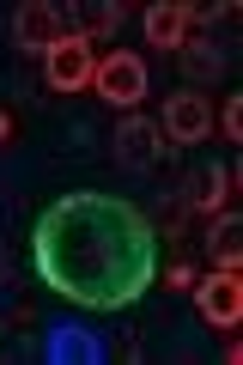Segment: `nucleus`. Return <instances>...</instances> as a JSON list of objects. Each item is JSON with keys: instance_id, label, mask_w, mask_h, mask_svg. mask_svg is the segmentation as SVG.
Here are the masks:
<instances>
[{"instance_id": "nucleus-14", "label": "nucleus", "mask_w": 243, "mask_h": 365, "mask_svg": "<svg viewBox=\"0 0 243 365\" xmlns=\"http://www.w3.org/2000/svg\"><path fill=\"white\" fill-rule=\"evenodd\" d=\"M165 287H177V292H189V287H195V274H189V268H170V274H165Z\"/></svg>"}, {"instance_id": "nucleus-3", "label": "nucleus", "mask_w": 243, "mask_h": 365, "mask_svg": "<svg viewBox=\"0 0 243 365\" xmlns=\"http://www.w3.org/2000/svg\"><path fill=\"white\" fill-rule=\"evenodd\" d=\"M195 304H201V317L213 329H237L243 323V280H237V268H219L213 280H201V287H195Z\"/></svg>"}, {"instance_id": "nucleus-4", "label": "nucleus", "mask_w": 243, "mask_h": 365, "mask_svg": "<svg viewBox=\"0 0 243 365\" xmlns=\"http://www.w3.org/2000/svg\"><path fill=\"white\" fill-rule=\"evenodd\" d=\"M165 140H177V146H195V140H207L213 134V104H207L201 91H177L165 104Z\"/></svg>"}, {"instance_id": "nucleus-7", "label": "nucleus", "mask_w": 243, "mask_h": 365, "mask_svg": "<svg viewBox=\"0 0 243 365\" xmlns=\"http://www.w3.org/2000/svg\"><path fill=\"white\" fill-rule=\"evenodd\" d=\"M146 37H152L158 49H189V43L201 37V13H195V6H177V0L146 6Z\"/></svg>"}, {"instance_id": "nucleus-2", "label": "nucleus", "mask_w": 243, "mask_h": 365, "mask_svg": "<svg viewBox=\"0 0 243 365\" xmlns=\"http://www.w3.org/2000/svg\"><path fill=\"white\" fill-rule=\"evenodd\" d=\"M91 86H98L103 104L134 110L146 98V61H140V55H128V49H115V55H103V61L91 67Z\"/></svg>"}, {"instance_id": "nucleus-12", "label": "nucleus", "mask_w": 243, "mask_h": 365, "mask_svg": "<svg viewBox=\"0 0 243 365\" xmlns=\"http://www.w3.org/2000/svg\"><path fill=\"white\" fill-rule=\"evenodd\" d=\"M182 67H189V79H195V86H201V79H219V49H213L207 37H195V49L182 55Z\"/></svg>"}, {"instance_id": "nucleus-10", "label": "nucleus", "mask_w": 243, "mask_h": 365, "mask_svg": "<svg viewBox=\"0 0 243 365\" xmlns=\"http://www.w3.org/2000/svg\"><path fill=\"white\" fill-rule=\"evenodd\" d=\"M225 189H231V170H225V165H207L201 177L189 182V201H195L201 213H219V207H225Z\"/></svg>"}, {"instance_id": "nucleus-5", "label": "nucleus", "mask_w": 243, "mask_h": 365, "mask_svg": "<svg viewBox=\"0 0 243 365\" xmlns=\"http://www.w3.org/2000/svg\"><path fill=\"white\" fill-rule=\"evenodd\" d=\"M91 43L79 37H61L49 55H43V73H49V91H86L91 86Z\"/></svg>"}, {"instance_id": "nucleus-8", "label": "nucleus", "mask_w": 243, "mask_h": 365, "mask_svg": "<svg viewBox=\"0 0 243 365\" xmlns=\"http://www.w3.org/2000/svg\"><path fill=\"white\" fill-rule=\"evenodd\" d=\"M158 153H165V134H158L152 122H122V128H115V158L128 170H152Z\"/></svg>"}, {"instance_id": "nucleus-9", "label": "nucleus", "mask_w": 243, "mask_h": 365, "mask_svg": "<svg viewBox=\"0 0 243 365\" xmlns=\"http://www.w3.org/2000/svg\"><path fill=\"white\" fill-rule=\"evenodd\" d=\"M207 250H213L219 268H237L243 262V220H231V213H219L213 232H207Z\"/></svg>"}, {"instance_id": "nucleus-1", "label": "nucleus", "mask_w": 243, "mask_h": 365, "mask_svg": "<svg viewBox=\"0 0 243 365\" xmlns=\"http://www.w3.org/2000/svg\"><path fill=\"white\" fill-rule=\"evenodd\" d=\"M31 256L49 292L86 311H122L158 280V237L134 201L79 189L61 195L31 232Z\"/></svg>"}, {"instance_id": "nucleus-11", "label": "nucleus", "mask_w": 243, "mask_h": 365, "mask_svg": "<svg viewBox=\"0 0 243 365\" xmlns=\"http://www.w3.org/2000/svg\"><path fill=\"white\" fill-rule=\"evenodd\" d=\"M73 25H79V31H73L79 43H86V37H110V31L122 25V6H79Z\"/></svg>"}, {"instance_id": "nucleus-13", "label": "nucleus", "mask_w": 243, "mask_h": 365, "mask_svg": "<svg viewBox=\"0 0 243 365\" xmlns=\"http://www.w3.org/2000/svg\"><path fill=\"white\" fill-rule=\"evenodd\" d=\"M225 134H231V140H243V98H231V104H225Z\"/></svg>"}, {"instance_id": "nucleus-6", "label": "nucleus", "mask_w": 243, "mask_h": 365, "mask_svg": "<svg viewBox=\"0 0 243 365\" xmlns=\"http://www.w3.org/2000/svg\"><path fill=\"white\" fill-rule=\"evenodd\" d=\"M67 13L61 6H43V0H31V6H19L13 13V37H19V49H37V55H49L55 43L67 37Z\"/></svg>"}]
</instances>
